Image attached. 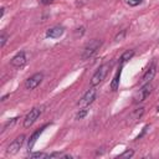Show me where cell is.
Segmentation results:
<instances>
[{
  "mask_svg": "<svg viewBox=\"0 0 159 159\" xmlns=\"http://www.w3.org/2000/svg\"><path fill=\"white\" fill-rule=\"evenodd\" d=\"M102 46V41L101 40H97V39H94V40H91L86 46H84V48H83V52H82V60H88V58H91L98 50H99V47Z\"/></svg>",
  "mask_w": 159,
  "mask_h": 159,
  "instance_id": "obj_2",
  "label": "cell"
},
{
  "mask_svg": "<svg viewBox=\"0 0 159 159\" xmlns=\"http://www.w3.org/2000/svg\"><path fill=\"white\" fill-rule=\"evenodd\" d=\"M96 94H97V92H96V89H94V87H91L84 94H83V97L80 99V102L77 103L80 107H82V108H86L87 106H89L94 99H96Z\"/></svg>",
  "mask_w": 159,
  "mask_h": 159,
  "instance_id": "obj_5",
  "label": "cell"
},
{
  "mask_svg": "<svg viewBox=\"0 0 159 159\" xmlns=\"http://www.w3.org/2000/svg\"><path fill=\"white\" fill-rule=\"evenodd\" d=\"M41 112H42V107H35V108H32V109L29 112V114L25 117V119H24V127H25V128L31 127V125L36 122V119L40 117Z\"/></svg>",
  "mask_w": 159,
  "mask_h": 159,
  "instance_id": "obj_4",
  "label": "cell"
},
{
  "mask_svg": "<svg viewBox=\"0 0 159 159\" xmlns=\"http://www.w3.org/2000/svg\"><path fill=\"white\" fill-rule=\"evenodd\" d=\"M157 111H158V112H159V106H158V107H157Z\"/></svg>",
  "mask_w": 159,
  "mask_h": 159,
  "instance_id": "obj_25",
  "label": "cell"
},
{
  "mask_svg": "<svg viewBox=\"0 0 159 159\" xmlns=\"http://www.w3.org/2000/svg\"><path fill=\"white\" fill-rule=\"evenodd\" d=\"M147 129H148V125H145V127H144V129H143V132H142V133H140V134H139V135L137 137V139H139V138H142V135H143V134H144V133L147 132Z\"/></svg>",
  "mask_w": 159,
  "mask_h": 159,
  "instance_id": "obj_21",
  "label": "cell"
},
{
  "mask_svg": "<svg viewBox=\"0 0 159 159\" xmlns=\"http://www.w3.org/2000/svg\"><path fill=\"white\" fill-rule=\"evenodd\" d=\"M4 12H5V9H4V7H1V12H0V17H2V15H4Z\"/></svg>",
  "mask_w": 159,
  "mask_h": 159,
  "instance_id": "obj_24",
  "label": "cell"
},
{
  "mask_svg": "<svg viewBox=\"0 0 159 159\" xmlns=\"http://www.w3.org/2000/svg\"><path fill=\"white\" fill-rule=\"evenodd\" d=\"M109 68H111V63H103L102 66L98 67V70L93 73L92 78H91V87H96L98 86L101 82H103V80L106 78L107 73L109 72Z\"/></svg>",
  "mask_w": 159,
  "mask_h": 159,
  "instance_id": "obj_1",
  "label": "cell"
},
{
  "mask_svg": "<svg viewBox=\"0 0 159 159\" xmlns=\"http://www.w3.org/2000/svg\"><path fill=\"white\" fill-rule=\"evenodd\" d=\"M52 1H53V0H40V2H41V4H45V5H46V4H51Z\"/></svg>",
  "mask_w": 159,
  "mask_h": 159,
  "instance_id": "obj_22",
  "label": "cell"
},
{
  "mask_svg": "<svg viewBox=\"0 0 159 159\" xmlns=\"http://www.w3.org/2000/svg\"><path fill=\"white\" fill-rule=\"evenodd\" d=\"M152 91H153V86H152V83H150V82L144 83V84L140 87V89L134 94V97H133V102H134L135 104L143 102V101L147 99V97L152 93Z\"/></svg>",
  "mask_w": 159,
  "mask_h": 159,
  "instance_id": "obj_3",
  "label": "cell"
},
{
  "mask_svg": "<svg viewBox=\"0 0 159 159\" xmlns=\"http://www.w3.org/2000/svg\"><path fill=\"white\" fill-rule=\"evenodd\" d=\"M63 32H65V29L62 26H53L46 31V36L50 39H57V37L62 36Z\"/></svg>",
  "mask_w": 159,
  "mask_h": 159,
  "instance_id": "obj_10",
  "label": "cell"
},
{
  "mask_svg": "<svg viewBox=\"0 0 159 159\" xmlns=\"http://www.w3.org/2000/svg\"><path fill=\"white\" fill-rule=\"evenodd\" d=\"M7 97H9V94H5V96H2V97H1V102H4V101L7 98Z\"/></svg>",
  "mask_w": 159,
  "mask_h": 159,
  "instance_id": "obj_23",
  "label": "cell"
},
{
  "mask_svg": "<svg viewBox=\"0 0 159 159\" xmlns=\"http://www.w3.org/2000/svg\"><path fill=\"white\" fill-rule=\"evenodd\" d=\"M47 125H48V124H46V125H43V127H41L40 129H37L36 132H34V133H32V135L30 137V139H29V143H27V148H29L30 150H31V149L34 148V145H35V143H36V140H37V138L40 137V134H41V133L43 132V129H45V128H46Z\"/></svg>",
  "mask_w": 159,
  "mask_h": 159,
  "instance_id": "obj_11",
  "label": "cell"
},
{
  "mask_svg": "<svg viewBox=\"0 0 159 159\" xmlns=\"http://www.w3.org/2000/svg\"><path fill=\"white\" fill-rule=\"evenodd\" d=\"M17 119H19V117H15V118H11L10 120H7V122L4 124V127H2V132H5L9 127H12V125L16 123V120H17Z\"/></svg>",
  "mask_w": 159,
  "mask_h": 159,
  "instance_id": "obj_14",
  "label": "cell"
},
{
  "mask_svg": "<svg viewBox=\"0 0 159 159\" xmlns=\"http://www.w3.org/2000/svg\"><path fill=\"white\" fill-rule=\"evenodd\" d=\"M120 68H122V66L118 68V71L116 72V75H114V77H113V80H112V82H111V88H112V91H117L118 89V86H119V78H120Z\"/></svg>",
  "mask_w": 159,
  "mask_h": 159,
  "instance_id": "obj_12",
  "label": "cell"
},
{
  "mask_svg": "<svg viewBox=\"0 0 159 159\" xmlns=\"http://www.w3.org/2000/svg\"><path fill=\"white\" fill-rule=\"evenodd\" d=\"M24 142H25V135H24V134H21V135H19V137H16V138L10 143V145L7 147L6 153H7V154H10V155L16 154V153L20 150V148L22 147Z\"/></svg>",
  "mask_w": 159,
  "mask_h": 159,
  "instance_id": "obj_7",
  "label": "cell"
},
{
  "mask_svg": "<svg viewBox=\"0 0 159 159\" xmlns=\"http://www.w3.org/2000/svg\"><path fill=\"white\" fill-rule=\"evenodd\" d=\"M25 63H26V55H25V52H19V53H16L11 58V65L14 67H16V68L22 67Z\"/></svg>",
  "mask_w": 159,
  "mask_h": 159,
  "instance_id": "obj_9",
  "label": "cell"
},
{
  "mask_svg": "<svg viewBox=\"0 0 159 159\" xmlns=\"http://www.w3.org/2000/svg\"><path fill=\"white\" fill-rule=\"evenodd\" d=\"M6 41H7V35L5 32H2L1 36H0V47H4L5 43H6Z\"/></svg>",
  "mask_w": 159,
  "mask_h": 159,
  "instance_id": "obj_16",
  "label": "cell"
},
{
  "mask_svg": "<svg viewBox=\"0 0 159 159\" xmlns=\"http://www.w3.org/2000/svg\"><path fill=\"white\" fill-rule=\"evenodd\" d=\"M43 80V75L41 72H37L35 75H32L31 77H29L26 81H25V88L26 89H35Z\"/></svg>",
  "mask_w": 159,
  "mask_h": 159,
  "instance_id": "obj_6",
  "label": "cell"
},
{
  "mask_svg": "<svg viewBox=\"0 0 159 159\" xmlns=\"http://www.w3.org/2000/svg\"><path fill=\"white\" fill-rule=\"evenodd\" d=\"M48 154L46 153H41V152H36V153H30L29 158H47Z\"/></svg>",
  "mask_w": 159,
  "mask_h": 159,
  "instance_id": "obj_15",
  "label": "cell"
},
{
  "mask_svg": "<svg viewBox=\"0 0 159 159\" xmlns=\"http://www.w3.org/2000/svg\"><path fill=\"white\" fill-rule=\"evenodd\" d=\"M155 73H157V65H155V63H152V65L149 66V68L145 71V73L143 75V77H142V80H140V82H142L143 84H144V83L150 82V81L154 78Z\"/></svg>",
  "mask_w": 159,
  "mask_h": 159,
  "instance_id": "obj_8",
  "label": "cell"
},
{
  "mask_svg": "<svg viewBox=\"0 0 159 159\" xmlns=\"http://www.w3.org/2000/svg\"><path fill=\"white\" fill-rule=\"evenodd\" d=\"M86 114H87V109H86V108H82V109H80V112L76 114V119H82Z\"/></svg>",
  "mask_w": 159,
  "mask_h": 159,
  "instance_id": "obj_17",
  "label": "cell"
},
{
  "mask_svg": "<svg viewBox=\"0 0 159 159\" xmlns=\"http://www.w3.org/2000/svg\"><path fill=\"white\" fill-rule=\"evenodd\" d=\"M125 32H127L125 30H122V31H120V34H117V35H116L114 40H116V41H120V40H123V39H124V36H125Z\"/></svg>",
  "mask_w": 159,
  "mask_h": 159,
  "instance_id": "obj_19",
  "label": "cell"
},
{
  "mask_svg": "<svg viewBox=\"0 0 159 159\" xmlns=\"http://www.w3.org/2000/svg\"><path fill=\"white\" fill-rule=\"evenodd\" d=\"M133 56H134V51H133V50H128V51H125V52L120 56V65H123V63H125L127 61H129Z\"/></svg>",
  "mask_w": 159,
  "mask_h": 159,
  "instance_id": "obj_13",
  "label": "cell"
},
{
  "mask_svg": "<svg viewBox=\"0 0 159 159\" xmlns=\"http://www.w3.org/2000/svg\"><path fill=\"white\" fill-rule=\"evenodd\" d=\"M133 154H134V152L128 149V150H125L124 153H122L119 157H122V158H132V157H133Z\"/></svg>",
  "mask_w": 159,
  "mask_h": 159,
  "instance_id": "obj_18",
  "label": "cell"
},
{
  "mask_svg": "<svg viewBox=\"0 0 159 159\" xmlns=\"http://www.w3.org/2000/svg\"><path fill=\"white\" fill-rule=\"evenodd\" d=\"M142 1H143V0H128V5H129V6H137V5H139Z\"/></svg>",
  "mask_w": 159,
  "mask_h": 159,
  "instance_id": "obj_20",
  "label": "cell"
}]
</instances>
